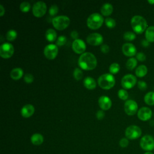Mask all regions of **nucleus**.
I'll return each mask as SVG.
<instances>
[{"label": "nucleus", "mask_w": 154, "mask_h": 154, "mask_svg": "<svg viewBox=\"0 0 154 154\" xmlns=\"http://www.w3.org/2000/svg\"><path fill=\"white\" fill-rule=\"evenodd\" d=\"M78 64L83 70H91L96 68L97 60L91 52H85L80 55L78 59Z\"/></svg>", "instance_id": "obj_1"}, {"label": "nucleus", "mask_w": 154, "mask_h": 154, "mask_svg": "<svg viewBox=\"0 0 154 154\" xmlns=\"http://www.w3.org/2000/svg\"><path fill=\"white\" fill-rule=\"evenodd\" d=\"M131 26L134 31L137 34H141L147 28V23L146 19L138 15H136L132 17L131 20Z\"/></svg>", "instance_id": "obj_2"}, {"label": "nucleus", "mask_w": 154, "mask_h": 154, "mask_svg": "<svg viewBox=\"0 0 154 154\" xmlns=\"http://www.w3.org/2000/svg\"><path fill=\"white\" fill-rule=\"evenodd\" d=\"M100 87L105 90H109L112 88L116 83L114 76L111 73H105L100 75L97 80Z\"/></svg>", "instance_id": "obj_3"}, {"label": "nucleus", "mask_w": 154, "mask_h": 154, "mask_svg": "<svg viewBox=\"0 0 154 154\" xmlns=\"http://www.w3.org/2000/svg\"><path fill=\"white\" fill-rule=\"evenodd\" d=\"M103 22V18L101 14L94 13L89 16L87 20L88 27L91 29H97L99 28Z\"/></svg>", "instance_id": "obj_4"}, {"label": "nucleus", "mask_w": 154, "mask_h": 154, "mask_svg": "<svg viewBox=\"0 0 154 154\" xmlns=\"http://www.w3.org/2000/svg\"><path fill=\"white\" fill-rule=\"evenodd\" d=\"M52 25L54 27L58 30H63L66 29L70 23V19L66 16H58L52 19Z\"/></svg>", "instance_id": "obj_5"}, {"label": "nucleus", "mask_w": 154, "mask_h": 154, "mask_svg": "<svg viewBox=\"0 0 154 154\" xmlns=\"http://www.w3.org/2000/svg\"><path fill=\"white\" fill-rule=\"evenodd\" d=\"M140 147L144 150L151 152L154 150V138L150 135H144L140 140Z\"/></svg>", "instance_id": "obj_6"}, {"label": "nucleus", "mask_w": 154, "mask_h": 154, "mask_svg": "<svg viewBox=\"0 0 154 154\" xmlns=\"http://www.w3.org/2000/svg\"><path fill=\"white\" fill-rule=\"evenodd\" d=\"M141 129L136 125H131L125 130V136L128 139L135 140L141 135Z\"/></svg>", "instance_id": "obj_7"}, {"label": "nucleus", "mask_w": 154, "mask_h": 154, "mask_svg": "<svg viewBox=\"0 0 154 154\" xmlns=\"http://www.w3.org/2000/svg\"><path fill=\"white\" fill-rule=\"evenodd\" d=\"M46 10L47 7L46 4L43 1H38L33 5L32 11L34 16L41 17L45 14Z\"/></svg>", "instance_id": "obj_8"}, {"label": "nucleus", "mask_w": 154, "mask_h": 154, "mask_svg": "<svg viewBox=\"0 0 154 154\" xmlns=\"http://www.w3.org/2000/svg\"><path fill=\"white\" fill-rule=\"evenodd\" d=\"M14 51L13 46L9 43H4L0 46V55L3 58H10L13 55Z\"/></svg>", "instance_id": "obj_9"}, {"label": "nucleus", "mask_w": 154, "mask_h": 154, "mask_svg": "<svg viewBox=\"0 0 154 154\" xmlns=\"http://www.w3.org/2000/svg\"><path fill=\"white\" fill-rule=\"evenodd\" d=\"M137 82L136 77L131 74L125 75L121 81V84L123 88L125 89H130L135 86Z\"/></svg>", "instance_id": "obj_10"}, {"label": "nucleus", "mask_w": 154, "mask_h": 154, "mask_svg": "<svg viewBox=\"0 0 154 154\" xmlns=\"http://www.w3.org/2000/svg\"><path fill=\"white\" fill-rule=\"evenodd\" d=\"M43 52L46 58L49 60H54L58 54V49L56 45L49 44L46 46Z\"/></svg>", "instance_id": "obj_11"}, {"label": "nucleus", "mask_w": 154, "mask_h": 154, "mask_svg": "<svg viewBox=\"0 0 154 154\" xmlns=\"http://www.w3.org/2000/svg\"><path fill=\"white\" fill-rule=\"evenodd\" d=\"M125 112L129 116L135 114L138 110V105L134 100H128L124 105Z\"/></svg>", "instance_id": "obj_12"}, {"label": "nucleus", "mask_w": 154, "mask_h": 154, "mask_svg": "<svg viewBox=\"0 0 154 154\" xmlns=\"http://www.w3.org/2000/svg\"><path fill=\"white\" fill-rule=\"evenodd\" d=\"M87 42L93 46H98L102 43L103 42V37L101 34L97 32L90 34L87 38Z\"/></svg>", "instance_id": "obj_13"}, {"label": "nucleus", "mask_w": 154, "mask_h": 154, "mask_svg": "<svg viewBox=\"0 0 154 154\" xmlns=\"http://www.w3.org/2000/svg\"><path fill=\"white\" fill-rule=\"evenodd\" d=\"M86 45L84 42L81 39L75 40L72 43V49L73 51L78 54H83L85 51Z\"/></svg>", "instance_id": "obj_14"}, {"label": "nucleus", "mask_w": 154, "mask_h": 154, "mask_svg": "<svg viewBox=\"0 0 154 154\" xmlns=\"http://www.w3.org/2000/svg\"><path fill=\"white\" fill-rule=\"evenodd\" d=\"M152 116V112L149 108L142 107L138 111L137 116L138 119L142 121H147L149 120Z\"/></svg>", "instance_id": "obj_15"}, {"label": "nucleus", "mask_w": 154, "mask_h": 154, "mask_svg": "<svg viewBox=\"0 0 154 154\" xmlns=\"http://www.w3.org/2000/svg\"><path fill=\"white\" fill-rule=\"evenodd\" d=\"M122 52L124 55L128 57L134 56L137 53V49L135 46L130 43H125L122 46Z\"/></svg>", "instance_id": "obj_16"}, {"label": "nucleus", "mask_w": 154, "mask_h": 154, "mask_svg": "<svg viewBox=\"0 0 154 154\" xmlns=\"http://www.w3.org/2000/svg\"><path fill=\"white\" fill-rule=\"evenodd\" d=\"M98 103L100 108L102 110L109 109L112 105L111 100L110 98L106 96H102L99 98Z\"/></svg>", "instance_id": "obj_17"}, {"label": "nucleus", "mask_w": 154, "mask_h": 154, "mask_svg": "<svg viewBox=\"0 0 154 154\" xmlns=\"http://www.w3.org/2000/svg\"><path fill=\"white\" fill-rule=\"evenodd\" d=\"M35 109L33 105L26 104L24 105L21 109V114L25 118H28L32 116L34 112Z\"/></svg>", "instance_id": "obj_18"}, {"label": "nucleus", "mask_w": 154, "mask_h": 154, "mask_svg": "<svg viewBox=\"0 0 154 154\" xmlns=\"http://www.w3.org/2000/svg\"><path fill=\"white\" fill-rule=\"evenodd\" d=\"M43 136L38 133H35L32 135L31 137V142L35 146H39L43 143Z\"/></svg>", "instance_id": "obj_19"}, {"label": "nucleus", "mask_w": 154, "mask_h": 154, "mask_svg": "<svg viewBox=\"0 0 154 154\" xmlns=\"http://www.w3.org/2000/svg\"><path fill=\"white\" fill-rule=\"evenodd\" d=\"M23 74V70L21 68L16 67L11 70L10 72V77L14 80H18L20 79Z\"/></svg>", "instance_id": "obj_20"}, {"label": "nucleus", "mask_w": 154, "mask_h": 154, "mask_svg": "<svg viewBox=\"0 0 154 154\" xmlns=\"http://www.w3.org/2000/svg\"><path fill=\"white\" fill-rule=\"evenodd\" d=\"M83 82L84 86L89 90H93L96 87V82L95 80L90 76H87L85 78Z\"/></svg>", "instance_id": "obj_21"}, {"label": "nucleus", "mask_w": 154, "mask_h": 154, "mask_svg": "<svg viewBox=\"0 0 154 154\" xmlns=\"http://www.w3.org/2000/svg\"><path fill=\"white\" fill-rule=\"evenodd\" d=\"M112 11H113L112 5L109 3L104 4L100 8V12L102 14L106 16H109L112 13Z\"/></svg>", "instance_id": "obj_22"}, {"label": "nucleus", "mask_w": 154, "mask_h": 154, "mask_svg": "<svg viewBox=\"0 0 154 154\" xmlns=\"http://www.w3.org/2000/svg\"><path fill=\"white\" fill-rule=\"evenodd\" d=\"M145 37L148 42H154V26H150L146 29Z\"/></svg>", "instance_id": "obj_23"}, {"label": "nucleus", "mask_w": 154, "mask_h": 154, "mask_svg": "<svg viewBox=\"0 0 154 154\" xmlns=\"http://www.w3.org/2000/svg\"><path fill=\"white\" fill-rule=\"evenodd\" d=\"M45 37L48 41L50 42H52L55 41L57 38V32L54 29L52 28H49L47 29V31H46Z\"/></svg>", "instance_id": "obj_24"}, {"label": "nucleus", "mask_w": 154, "mask_h": 154, "mask_svg": "<svg viewBox=\"0 0 154 154\" xmlns=\"http://www.w3.org/2000/svg\"><path fill=\"white\" fill-rule=\"evenodd\" d=\"M147 73V68L145 65H140L137 67L135 70V74L137 76L142 78Z\"/></svg>", "instance_id": "obj_25"}, {"label": "nucleus", "mask_w": 154, "mask_h": 154, "mask_svg": "<svg viewBox=\"0 0 154 154\" xmlns=\"http://www.w3.org/2000/svg\"><path fill=\"white\" fill-rule=\"evenodd\" d=\"M144 102L149 105H154V91H150L146 94L144 98Z\"/></svg>", "instance_id": "obj_26"}, {"label": "nucleus", "mask_w": 154, "mask_h": 154, "mask_svg": "<svg viewBox=\"0 0 154 154\" xmlns=\"http://www.w3.org/2000/svg\"><path fill=\"white\" fill-rule=\"evenodd\" d=\"M137 59L135 58H130L126 61V67L128 70H132L137 66Z\"/></svg>", "instance_id": "obj_27"}, {"label": "nucleus", "mask_w": 154, "mask_h": 154, "mask_svg": "<svg viewBox=\"0 0 154 154\" xmlns=\"http://www.w3.org/2000/svg\"><path fill=\"white\" fill-rule=\"evenodd\" d=\"M120 65L117 63H112L109 67V71L111 74H116L120 70Z\"/></svg>", "instance_id": "obj_28"}, {"label": "nucleus", "mask_w": 154, "mask_h": 154, "mask_svg": "<svg viewBox=\"0 0 154 154\" xmlns=\"http://www.w3.org/2000/svg\"><path fill=\"white\" fill-rule=\"evenodd\" d=\"M17 37V32L14 29L9 30L6 34V38L8 41H13Z\"/></svg>", "instance_id": "obj_29"}, {"label": "nucleus", "mask_w": 154, "mask_h": 154, "mask_svg": "<svg viewBox=\"0 0 154 154\" xmlns=\"http://www.w3.org/2000/svg\"><path fill=\"white\" fill-rule=\"evenodd\" d=\"M136 37L135 34L131 31H127L125 32L123 34V38L125 40L127 41H132Z\"/></svg>", "instance_id": "obj_30"}, {"label": "nucleus", "mask_w": 154, "mask_h": 154, "mask_svg": "<svg viewBox=\"0 0 154 154\" xmlns=\"http://www.w3.org/2000/svg\"><path fill=\"white\" fill-rule=\"evenodd\" d=\"M19 8H20V10H21V11H22L23 13H26L30 10L31 5L28 2L25 1L20 4Z\"/></svg>", "instance_id": "obj_31"}, {"label": "nucleus", "mask_w": 154, "mask_h": 154, "mask_svg": "<svg viewBox=\"0 0 154 154\" xmlns=\"http://www.w3.org/2000/svg\"><path fill=\"white\" fill-rule=\"evenodd\" d=\"M73 77L74 78L76 79V80H80L81 79V78H82L83 76V73H82V70L79 69V68H76L75 69L74 71H73Z\"/></svg>", "instance_id": "obj_32"}, {"label": "nucleus", "mask_w": 154, "mask_h": 154, "mask_svg": "<svg viewBox=\"0 0 154 154\" xmlns=\"http://www.w3.org/2000/svg\"><path fill=\"white\" fill-rule=\"evenodd\" d=\"M105 23L107 27H108L109 28H113L116 25L115 20L111 17L106 18V19L105 20Z\"/></svg>", "instance_id": "obj_33"}, {"label": "nucleus", "mask_w": 154, "mask_h": 154, "mask_svg": "<svg viewBox=\"0 0 154 154\" xmlns=\"http://www.w3.org/2000/svg\"><path fill=\"white\" fill-rule=\"evenodd\" d=\"M118 96L122 100H126L128 97V93L125 90L120 89L118 91Z\"/></svg>", "instance_id": "obj_34"}, {"label": "nucleus", "mask_w": 154, "mask_h": 154, "mask_svg": "<svg viewBox=\"0 0 154 154\" xmlns=\"http://www.w3.org/2000/svg\"><path fill=\"white\" fill-rule=\"evenodd\" d=\"M67 42V38L64 35H61L60 37H58L57 42H56V45L57 46H61L64 45H65V43Z\"/></svg>", "instance_id": "obj_35"}, {"label": "nucleus", "mask_w": 154, "mask_h": 154, "mask_svg": "<svg viewBox=\"0 0 154 154\" xmlns=\"http://www.w3.org/2000/svg\"><path fill=\"white\" fill-rule=\"evenodd\" d=\"M58 11V7L56 4H53L51 6L49 10V13L51 16H55Z\"/></svg>", "instance_id": "obj_36"}, {"label": "nucleus", "mask_w": 154, "mask_h": 154, "mask_svg": "<svg viewBox=\"0 0 154 154\" xmlns=\"http://www.w3.org/2000/svg\"><path fill=\"white\" fill-rule=\"evenodd\" d=\"M23 79L25 81V82H26L28 84H30L33 82L34 76H32V75H31L30 73H26Z\"/></svg>", "instance_id": "obj_37"}, {"label": "nucleus", "mask_w": 154, "mask_h": 154, "mask_svg": "<svg viewBox=\"0 0 154 154\" xmlns=\"http://www.w3.org/2000/svg\"><path fill=\"white\" fill-rule=\"evenodd\" d=\"M129 145V140L127 138H122L119 141V146L122 148H125Z\"/></svg>", "instance_id": "obj_38"}, {"label": "nucleus", "mask_w": 154, "mask_h": 154, "mask_svg": "<svg viewBox=\"0 0 154 154\" xmlns=\"http://www.w3.org/2000/svg\"><path fill=\"white\" fill-rule=\"evenodd\" d=\"M137 85L138 88L141 90H145L147 88V84L144 81H139Z\"/></svg>", "instance_id": "obj_39"}, {"label": "nucleus", "mask_w": 154, "mask_h": 154, "mask_svg": "<svg viewBox=\"0 0 154 154\" xmlns=\"http://www.w3.org/2000/svg\"><path fill=\"white\" fill-rule=\"evenodd\" d=\"M136 58L138 61H144L146 59V55L143 52H138L136 54Z\"/></svg>", "instance_id": "obj_40"}, {"label": "nucleus", "mask_w": 154, "mask_h": 154, "mask_svg": "<svg viewBox=\"0 0 154 154\" xmlns=\"http://www.w3.org/2000/svg\"><path fill=\"white\" fill-rule=\"evenodd\" d=\"M105 117V112L102 110H99L96 112V117L98 120H102Z\"/></svg>", "instance_id": "obj_41"}, {"label": "nucleus", "mask_w": 154, "mask_h": 154, "mask_svg": "<svg viewBox=\"0 0 154 154\" xmlns=\"http://www.w3.org/2000/svg\"><path fill=\"white\" fill-rule=\"evenodd\" d=\"M100 51L103 53V54H106L109 52V48L107 45H102L100 47Z\"/></svg>", "instance_id": "obj_42"}, {"label": "nucleus", "mask_w": 154, "mask_h": 154, "mask_svg": "<svg viewBox=\"0 0 154 154\" xmlns=\"http://www.w3.org/2000/svg\"><path fill=\"white\" fill-rule=\"evenodd\" d=\"M70 36H71V37H72V38L74 39V40H76V39H78V32L76 31H73L71 32Z\"/></svg>", "instance_id": "obj_43"}, {"label": "nucleus", "mask_w": 154, "mask_h": 154, "mask_svg": "<svg viewBox=\"0 0 154 154\" xmlns=\"http://www.w3.org/2000/svg\"><path fill=\"white\" fill-rule=\"evenodd\" d=\"M141 45L142 46H143L144 47H147L149 46L150 43H149V42H148L146 39V40H143L141 41Z\"/></svg>", "instance_id": "obj_44"}, {"label": "nucleus", "mask_w": 154, "mask_h": 154, "mask_svg": "<svg viewBox=\"0 0 154 154\" xmlns=\"http://www.w3.org/2000/svg\"><path fill=\"white\" fill-rule=\"evenodd\" d=\"M0 10H1V12H0V16H2L4 15V14L5 13V9L4 8V7L2 6V5H0Z\"/></svg>", "instance_id": "obj_45"}, {"label": "nucleus", "mask_w": 154, "mask_h": 154, "mask_svg": "<svg viewBox=\"0 0 154 154\" xmlns=\"http://www.w3.org/2000/svg\"><path fill=\"white\" fill-rule=\"evenodd\" d=\"M144 154H153L152 152H146Z\"/></svg>", "instance_id": "obj_46"}, {"label": "nucleus", "mask_w": 154, "mask_h": 154, "mask_svg": "<svg viewBox=\"0 0 154 154\" xmlns=\"http://www.w3.org/2000/svg\"><path fill=\"white\" fill-rule=\"evenodd\" d=\"M148 2H149L150 4H154V1H150V0H149V1H148Z\"/></svg>", "instance_id": "obj_47"}]
</instances>
